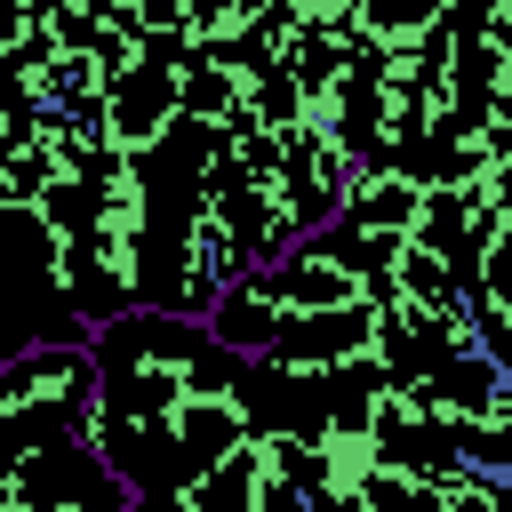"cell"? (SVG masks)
<instances>
[{"label":"cell","instance_id":"cell-4","mask_svg":"<svg viewBox=\"0 0 512 512\" xmlns=\"http://www.w3.org/2000/svg\"><path fill=\"white\" fill-rule=\"evenodd\" d=\"M104 120H112V144H120V152L152 160V152L176 136V120H184V88H176V72H160V64H136L128 80H112V96H104Z\"/></svg>","mask_w":512,"mask_h":512},{"label":"cell","instance_id":"cell-3","mask_svg":"<svg viewBox=\"0 0 512 512\" xmlns=\"http://www.w3.org/2000/svg\"><path fill=\"white\" fill-rule=\"evenodd\" d=\"M104 392L96 344H24L0 360V424H88Z\"/></svg>","mask_w":512,"mask_h":512},{"label":"cell","instance_id":"cell-1","mask_svg":"<svg viewBox=\"0 0 512 512\" xmlns=\"http://www.w3.org/2000/svg\"><path fill=\"white\" fill-rule=\"evenodd\" d=\"M104 392H96V448L144 488L200 480L256 440V360L232 352L208 320L136 304L96 336Z\"/></svg>","mask_w":512,"mask_h":512},{"label":"cell","instance_id":"cell-6","mask_svg":"<svg viewBox=\"0 0 512 512\" xmlns=\"http://www.w3.org/2000/svg\"><path fill=\"white\" fill-rule=\"evenodd\" d=\"M472 312H480V344H488V360L512 376V304H496V296H472Z\"/></svg>","mask_w":512,"mask_h":512},{"label":"cell","instance_id":"cell-2","mask_svg":"<svg viewBox=\"0 0 512 512\" xmlns=\"http://www.w3.org/2000/svg\"><path fill=\"white\" fill-rule=\"evenodd\" d=\"M0 512H136V480L88 424H0Z\"/></svg>","mask_w":512,"mask_h":512},{"label":"cell","instance_id":"cell-5","mask_svg":"<svg viewBox=\"0 0 512 512\" xmlns=\"http://www.w3.org/2000/svg\"><path fill=\"white\" fill-rule=\"evenodd\" d=\"M296 320H304V312L288 304V288L272 280V264L240 272V280H232V288L216 296V312H208V328H216V336H224L232 352H248V360H256V352H264L272 336H288Z\"/></svg>","mask_w":512,"mask_h":512},{"label":"cell","instance_id":"cell-7","mask_svg":"<svg viewBox=\"0 0 512 512\" xmlns=\"http://www.w3.org/2000/svg\"><path fill=\"white\" fill-rule=\"evenodd\" d=\"M472 296H496V304H512V224L488 240V256H480V280H472Z\"/></svg>","mask_w":512,"mask_h":512}]
</instances>
